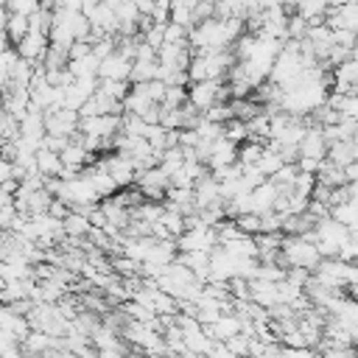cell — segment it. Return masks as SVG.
<instances>
[{"label": "cell", "mask_w": 358, "mask_h": 358, "mask_svg": "<svg viewBox=\"0 0 358 358\" xmlns=\"http://www.w3.org/2000/svg\"><path fill=\"white\" fill-rule=\"evenodd\" d=\"M36 8H39V3H34V0H14V3L6 6L8 14H20V17H31V14H36Z\"/></svg>", "instance_id": "13"}, {"label": "cell", "mask_w": 358, "mask_h": 358, "mask_svg": "<svg viewBox=\"0 0 358 358\" xmlns=\"http://www.w3.org/2000/svg\"><path fill=\"white\" fill-rule=\"evenodd\" d=\"M6 17H8V11H6V6H0V31L6 28Z\"/></svg>", "instance_id": "17"}, {"label": "cell", "mask_w": 358, "mask_h": 358, "mask_svg": "<svg viewBox=\"0 0 358 358\" xmlns=\"http://www.w3.org/2000/svg\"><path fill=\"white\" fill-rule=\"evenodd\" d=\"M8 179H14V165H11L8 159H3V157H0V185H3V182H8Z\"/></svg>", "instance_id": "16"}, {"label": "cell", "mask_w": 358, "mask_h": 358, "mask_svg": "<svg viewBox=\"0 0 358 358\" xmlns=\"http://www.w3.org/2000/svg\"><path fill=\"white\" fill-rule=\"evenodd\" d=\"M282 358H319V355H316V350H310V347H299V350L282 347Z\"/></svg>", "instance_id": "14"}, {"label": "cell", "mask_w": 358, "mask_h": 358, "mask_svg": "<svg viewBox=\"0 0 358 358\" xmlns=\"http://www.w3.org/2000/svg\"><path fill=\"white\" fill-rule=\"evenodd\" d=\"M341 173H344V182H347V185H355V179H358V162L344 165V168H341Z\"/></svg>", "instance_id": "15"}, {"label": "cell", "mask_w": 358, "mask_h": 358, "mask_svg": "<svg viewBox=\"0 0 358 358\" xmlns=\"http://www.w3.org/2000/svg\"><path fill=\"white\" fill-rule=\"evenodd\" d=\"M129 73H131V59L120 56L117 50H112L98 64V78L101 81H129Z\"/></svg>", "instance_id": "6"}, {"label": "cell", "mask_w": 358, "mask_h": 358, "mask_svg": "<svg viewBox=\"0 0 358 358\" xmlns=\"http://www.w3.org/2000/svg\"><path fill=\"white\" fill-rule=\"evenodd\" d=\"M280 255L285 260V268H305V271H313L322 260L316 246L308 238H282Z\"/></svg>", "instance_id": "1"}, {"label": "cell", "mask_w": 358, "mask_h": 358, "mask_svg": "<svg viewBox=\"0 0 358 358\" xmlns=\"http://www.w3.org/2000/svg\"><path fill=\"white\" fill-rule=\"evenodd\" d=\"M45 50H48V36L42 31H34V28H28V34L14 45L17 59H22L28 64H39L42 56H45Z\"/></svg>", "instance_id": "5"}, {"label": "cell", "mask_w": 358, "mask_h": 358, "mask_svg": "<svg viewBox=\"0 0 358 358\" xmlns=\"http://www.w3.org/2000/svg\"><path fill=\"white\" fill-rule=\"evenodd\" d=\"M263 148H266L263 143H249V140H246V143H241V145H238V162H241L243 168H252V165L260 159Z\"/></svg>", "instance_id": "11"}, {"label": "cell", "mask_w": 358, "mask_h": 358, "mask_svg": "<svg viewBox=\"0 0 358 358\" xmlns=\"http://www.w3.org/2000/svg\"><path fill=\"white\" fill-rule=\"evenodd\" d=\"M224 347H227L235 358H249V338H246V336H241V333H238V336H232V338H227V341H224Z\"/></svg>", "instance_id": "12"}, {"label": "cell", "mask_w": 358, "mask_h": 358, "mask_svg": "<svg viewBox=\"0 0 358 358\" xmlns=\"http://www.w3.org/2000/svg\"><path fill=\"white\" fill-rule=\"evenodd\" d=\"M324 151H327V145H324V140H322V131L310 126V129L302 134L299 145H296V159H313V162H322V159H324Z\"/></svg>", "instance_id": "7"}, {"label": "cell", "mask_w": 358, "mask_h": 358, "mask_svg": "<svg viewBox=\"0 0 358 358\" xmlns=\"http://www.w3.org/2000/svg\"><path fill=\"white\" fill-rule=\"evenodd\" d=\"M324 159L336 168H344L350 162L358 159V148H355V140H341V143H330L327 151H324Z\"/></svg>", "instance_id": "8"}, {"label": "cell", "mask_w": 358, "mask_h": 358, "mask_svg": "<svg viewBox=\"0 0 358 358\" xmlns=\"http://www.w3.org/2000/svg\"><path fill=\"white\" fill-rule=\"evenodd\" d=\"M3 34H6V39H8V45L14 48L25 34H28V17H20V14H8L6 17V28H3Z\"/></svg>", "instance_id": "10"}, {"label": "cell", "mask_w": 358, "mask_h": 358, "mask_svg": "<svg viewBox=\"0 0 358 358\" xmlns=\"http://www.w3.org/2000/svg\"><path fill=\"white\" fill-rule=\"evenodd\" d=\"M42 129L50 137L70 140L78 131V112H70V109H48L42 115Z\"/></svg>", "instance_id": "2"}, {"label": "cell", "mask_w": 358, "mask_h": 358, "mask_svg": "<svg viewBox=\"0 0 358 358\" xmlns=\"http://www.w3.org/2000/svg\"><path fill=\"white\" fill-rule=\"evenodd\" d=\"M120 131V117L115 115H98V117H78V134L95 137V140H112Z\"/></svg>", "instance_id": "4"}, {"label": "cell", "mask_w": 358, "mask_h": 358, "mask_svg": "<svg viewBox=\"0 0 358 358\" xmlns=\"http://www.w3.org/2000/svg\"><path fill=\"white\" fill-rule=\"evenodd\" d=\"M3 291H6V280L0 277V302H3Z\"/></svg>", "instance_id": "18"}, {"label": "cell", "mask_w": 358, "mask_h": 358, "mask_svg": "<svg viewBox=\"0 0 358 358\" xmlns=\"http://www.w3.org/2000/svg\"><path fill=\"white\" fill-rule=\"evenodd\" d=\"M34 165H36V173H39L42 179H59V173H62L59 154H50V151H45V148H39V151L34 154Z\"/></svg>", "instance_id": "9"}, {"label": "cell", "mask_w": 358, "mask_h": 358, "mask_svg": "<svg viewBox=\"0 0 358 358\" xmlns=\"http://www.w3.org/2000/svg\"><path fill=\"white\" fill-rule=\"evenodd\" d=\"M176 252L185 255V252H204L210 255L215 246H218V235L215 229H207V227H199V229H185L176 241H173Z\"/></svg>", "instance_id": "3"}]
</instances>
